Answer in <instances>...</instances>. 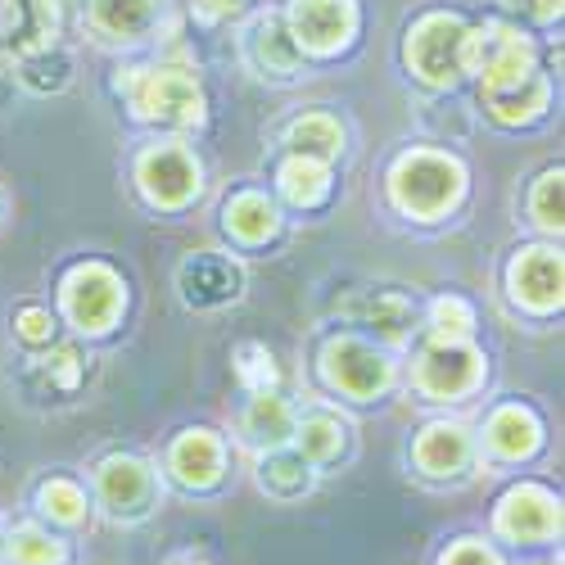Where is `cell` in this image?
<instances>
[{
	"instance_id": "6da1fadb",
	"label": "cell",
	"mask_w": 565,
	"mask_h": 565,
	"mask_svg": "<svg viewBox=\"0 0 565 565\" xmlns=\"http://www.w3.org/2000/svg\"><path fill=\"white\" fill-rule=\"evenodd\" d=\"M114 86L140 122H159V127H200L204 122V90L191 68L136 64V68H122Z\"/></svg>"
},
{
	"instance_id": "7a4b0ae2",
	"label": "cell",
	"mask_w": 565,
	"mask_h": 565,
	"mask_svg": "<svg viewBox=\"0 0 565 565\" xmlns=\"http://www.w3.org/2000/svg\"><path fill=\"white\" fill-rule=\"evenodd\" d=\"M461 191H466L461 163L439 150H407L390 172L394 204L416 222H435V217L452 213Z\"/></svg>"
},
{
	"instance_id": "3957f363",
	"label": "cell",
	"mask_w": 565,
	"mask_h": 565,
	"mask_svg": "<svg viewBox=\"0 0 565 565\" xmlns=\"http://www.w3.org/2000/svg\"><path fill=\"white\" fill-rule=\"evenodd\" d=\"M60 299H64V312L68 321L77 326V331L86 335H105L109 326L118 321L127 295H122V280L114 267L105 263H82L64 276V286H60Z\"/></svg>"
},
{
	"instance_id": "277c9868",
	"label": "cell",
	"mask_w": 565,
	"mask_h": 565,
	"mask_svg": "<svg viewBox=\"0 0 565 565\" xmlns=\"http://www.w3.org/2000/svg\"><path fill=\"white\" fill-rule=\"evenodd\" d=\"M321 375L331 390L366 403V398H381L394 385V362L366 340L340 335L321 349Z\"/></svg>"
},
{
	"instance_id": "5b68a950",
	"label": "cell",
	"mask_w": 565,
	"mask_h": 565,
	"mask_svg": "<svg viewBox=\"0 0 565 565\" xmlns=\"http://www.w3.org/2000/svg\"><path fill=\"white\" fill-rule=\"evenodd\" d=\"M466 23L452 14H426L407 36V64L420 82L452 86L466 73Z\"/></svg>"
},
{
	"instance_id": "8992f818",
	"label": "cell",
	"mask_w": 565,
	"mask_h": 565,
	"mask_svg": "<svg viewBox=\"0 0 565 565\" xmlns=\"http://www.w3.org/2000/svg\"><path fill=\"white\" fill-rule=\"evenodd\" d=\"M140 195L159 209H185L200 195V159L181 140H159L136 159Z\"/></svg>"
},
{
	"instance_id": "52a82bcc",
	"label": "cell",
	"mask_w": 565,
	"mask_h": 565,
	"mask_svg": "<svg viewBox=\"0 0 565 565\" xmlns=\"http://www.w3.org/2000/svg\"><path fill=\"white\" fill-rule=\"evenodd\" d=\"M480 381H484V353L470 349L466 340H435L426 353L416 358V371H412V385L435 403L461 398Z\"/></svg>"
},
{
	"instance_id": "ba28073f",
	"label": "cell",
	"mask_w": 565,
	"mask_h": 565,
	"mask_svg": "<svg viewBox=\"0 0 565 565\" xmlns=\"http://www.w3.org/2000/svg\"><path fill=\"white\" fill-rule=\"evenodd\" d=\"M96 498L114 521H140L159 498V476L146 457H105L96 466Z\"/></svg>"
},
{
	"instance_id": "9c48e42d",
	"label": "cell",
	"mask_w": 565,
	"mask_h": 565,
	"mask_svg": "<svg viewBox=\"0 0 565 565\" xmlns=\"http://www.w3.org/2000/svg\"><path fill=\"white\" fill-rule=\"evenodd\" d=\"M534 68V45L507 28V23H484L476 32H466V73H480L484 82H511Z\"/></svg>"
},
{
	"instance_id": "30bf717a",
	"label": "cell",
	"mask_w": 565,
	"mask_h": 565,
	"mask_svg": "<svg viewBox=\"0 0 565 565\" xmlns=\"http://www.w3.org/2000/svg\"><path fill=\"white\" fill-rule=\"evenodd\" d=\"M286 28L299 51L335 55L358 32V6L353 0H295L286 14Z\"/></svg>"
},
{
	"instance_id": "8fae6325",
	"label": "cell",
	"mask_w": 565,
	"mask_h": 565,
	"mask_svg": "<svg viewBox=\"0 0 565 565\" xmlns=\"http://www.w3.org/2000/svg\"><path fill=\"white\" fill-rule=\"evenodd\" d=\"M493 525L511 543H547L552 534H561V507L539 484H515L498 502V521Z\"/></svg>"
},
{
	"instance_id": "7c38bea8",
	"label": "cell",
	"mask_w": 565,
	"mask_h": 565,
	"mask_svg": "<svg viewBox=\"0 0 565 565\" xmlns=\"http://www.w3.org/2000/svg\"><path fill=\"white\" fill-rule=\"evenodd\" d=\"M177 286H181V299L191 308H222L231 299H241L245 290V271L235 267L226 254H191L177 271Z\"/></svg>"
},
{
	"instance_id": "4fadbf2b",
	"label": "cell",
	"mask_w": 565,
	"mask_h": 565,
	"mask_svg": "<svg viewBox=\"0 0 565 565\" xmlns=\"http://www.w3.org/2000/svg\"><path fill=\"white\" fill-rule=\"evenodd\" d=\"M245 60L258 77H271V82H286L303 68V51L295 45V36H290V28L280 14H258L245 28Z\"/></svg>"
},
{
	"instance_id": "5bb4252c",
	"label": "cell",
	"mask_w": 565,
	"mask_h": 565,
	"mask_svg": "<svg viewBox=\"0 0 565 565\" xmlns=\"http://www.w3.org/2000/svg\"><path fill=\"white\" fill-rule=\"evenodd\" d=\"M412 457L420 466V476L452 480V476H461V470L470 466V457H476V444H470V430L457 426V420H435V426L420 430Z\"/></svg>"
},
{
	"instance_id": "9a60e30c",
	"label": "cell",
	"mask_w": 565,
	"mask_h": 565,
	"mask_svg": "<svg viewBox=\"0 0 565 565\" xmlns=\"http://www.w3.org/2000/svg\"><path fill=\"white\" fill-rule=\"evenodd\" d=\"M511 295L521 299L525 308L534 312H552L561 308V254L556 249H525V254H515L511 263Z\"/></svg>"
},
{
	"instance_id": "2e32d148",
	"label": "cell",
	"mask_w": 565,
	"mask_h": 565,
	"mask_svg": "<svg viewBox=\"0 0 565 565\" xmlns=\"http://www.w3.org/2000/svg\"><path fill=\"white\" fill-rule=\"evenodd\" d=\"M480 100L484 109L507 122V127H521V122H534L543 109H547V77L539 68L511 77V82H484L480 86Z\"/></svg>"
},
{
	"instance_id": "e0dca14e",
	"label": "cell",
	"mask_w": 565,
	"mask_h": 565,
	"mask_svg": "<svg viewBox=\"0 0 565 565\" xmlns=\"http://www.w3.org/2000/svg\"><path fill=\"white\" fill-rule=\"evenodd\" d=\"M163 14V0H86V23L100 41H146Z\"/></svg>"
},
{
	"instance_id": "ac0fdd59",
	"label": "cell",
	"mask_w": 565,
	"mask_h": 565,
	"mask_svg": "<svg viewBox=\"0 0 565 565\" xmlns=\"http://www.w3.org/2000/svg\"><path fill=\"white\" fill-rule=\"evenodd\" d=\"M344 317H353L358 326H366V331H375L390 344H403L416 331V303L398 290H366L358 303L344 308Z\"/></svg>"
},
{
	"instance_id": "d6986e66",
	"label": "cell",
	"mask_w": 565,
	"mask_h": 565,
	"mask_svg": "<svg viewBox=\"0 0 565 565\" xmlns=\"http://www.w3.org/2000/svg\"><path fill=\"white\" fill-rule=\"evenodd\" d=\"M172 480L185 489H209L222 476V444L213 430H185L168 452Z\"/></svg>"
},
{
	"instance_id": "ffe728a7",
	"label": "cell",
	"mask_w": 565,
	"mask_h": 565,
	"mask_svg": "<svg viewBox=\"0 0 565 565\" xmlns=\"http://www.w3.org/2000/svg\"><path fill=\"white\" fill-rule=\"evenodd\" d=\"M543 444V426L530 407H498L484 426V448L498 461H525Z\"/></svg>"
},
{
	"instance_id": "44dd1931",
	"label": "cell",
	"mask_w": 565,
	"mask_h": 565,
	"mask_svg": "<svg viewBox=\"0 0 565 565\" xmlns=\"http://www.w3.org/2000/svg\"><path fill=\"white\" fill-rule=\"evenodd\" d=\"M241 430L254 448H280L290 435H295V412L286 398H276L271 390L267 394H254L245 416H241Z\"/></svg>"
},
{
	"instance_id": "7402d4cb",
	"label": "cell",
	"mask_w": 565,
	"mask_h": 565,
	"mask_svg": "<svg viewBox=\"0 0 565 565\" xmlns=\"http://www.w3.org/2000/svg\"><path fill=\"white\" fill-rule=\"evenodd\" d=\"M290 439L299 444V457L303 461L331 466V461H340V452L349 444V426H344L340 416H331V412H312V416L295 420V435Z\"/></svg>"
},
{
	"instance_id": "603a6c76",
	"label": "cell",
	"mask_w": 565,
	"mask_h": 565,
	"mask_svg": "<svg viewBox=\"0 0 565 565\" xmlns=\"http://www.w3.org/2000/svg\"><path fill=\"white\" fill-rule=\"evenodd\" d=\"M286 146L303 159H321L331 163L340 150H344V127L331 118V114H303L286 127Z\"/></svg>"
},
{
	"instance_id": "cb8c5ba5",
	"label": "cell",
	"mask_w": 565,
	"mask_h": 565,
	"mask_svg": "<svg viewBox=\"0 0 565 565\" xmlns=\"http://www.w3.org/2000/svg\"><path fill=\"white\" fill-rule=\"evenodd\" d=\"M226 231L235 235V241H245V245H258V241H267V235H276V226H280V217H276V209H271V200L267 195H258V191H241L231 204H226Z\"/></svg>"
},
{
	"instance_id": "d4e9b609",
	"label": "cell",
	"mask_w": 565,
	"mask_h": 565,
	"mask_svg": "<svg viewBox=\"0 0 565 565\" xmlns=\"http://www.w3.org/2000/svg\"><path fill=\"white\" fill-rule=\"evenodd\" d=\"M82 375H86V362H82V353H77L73 344H60V349L41 353V358L32 362L28 381H32L41 394H55V398H64V394H73V390L82 385Z\"/></svg>"
},
{
	"instance_id": "484cf974",
	"label": "cell",
	"mask_w": 565,
	"mask_h": 565,
	"mask_svg": "<svg viewBox=\"0 0 565 565\" xmlns=\"http://www.w3.org/2000/svg\"><path fill=\"white\" fill-rule=\"evenodd\" d=\"M280 195H286L290 204L299 209H312L326 200V191H331V163H321V159H303L295 154L286 168H280Z\"/></svg>"
},
{
	"instance_id": "4316f807",
	"label": "cell",
	"mask_w": 565,
	"mask_h": 565,
	"mask_svg": "<svg viewBox=\"0 0 565 565\" xmlns=\"http://www.w3.org/2000/svg\"><path fill=\"white\" fill-rule=\"evenodd\" d=\"M258 484H263L271 498H299V493H308V484H312V461H303L299 452L267 448V457L258 461Z\"/></svg>"
},
{
	"instance_id": "83f0119b",
	"label": "cell",
	"mask_w": 565,
	"mask_h": 565,
	"mask_svg": "<svg viewBox=\"0 0 565 565\" xmlns=\"http://www.w3.org/2000/svg\"><path fill=\"white\" fill-rule=\"evenodd\" d=\"M68 73H73V60L64 51H55V45H36V51H28L19 60V82L41 90V96H45V90H64Z\"/></svg>"
},
{
	"instance_id": "f1b7e54d",
	"label": "cell",
	"mask_w": 565,
	"mask_h": 565,
	"mask_svg": "<svg viewBox=\"0 0 565 565\" xmlns=\"http://www.w3.org/2000/svg\"><path fill=\"white\" fill-rule=\"evenodd\" d=\"M6 552H10V565H64V556H68V547L55 534H45L36 525H19L6 543Z\"/></svg>"
},
{
	"instance_id": "f546056e",
	"label": "cell",
	"mask_w": 565,
	"mask_h": 565,
	"mask_svg": "<svg viewBox=\"0 0 565 565\" xmlns=\"http://www.w3.org/2000/svg\"><path fill=\"white\" fill-rule=\"evenodd\" d=\"M231 366H235V381H241L249 394L276 390V358L267 353V344H241L231 353Z\"/></svg>"
},
{
	"instance_id": "4dcf8cb0",
	"label": "cell",
	"mask_w": 565,
	"mask_h": 565,
	"mask_svg": "<svg viewBox=\"0 0 565 565\" xmlns=\"http://www.w3.org/2000/svg\"><path fill=\"white\" fill-rule=\"evenodd\" d=\"M36 507L51 515V521H60V525H77L86 515V493L73 480H45L36 489Z\"/></svg>"
},
{
	"instance_id": "1f68e13d",
	"label": "cell",
	"mask_w": 565,
	"mask_h": 565,
	"mask_svg": "<svg viewBox=\"0 0 565 565\" xmlns=\"http://www.w3.org/2000/svg\"><path fill=\"white\" fill-rule=\"evenodd\" d=\"M470 326H476V312H470L466 299H457V295L435 299V308H430V331H435V340H466Z\"/></svg>"
},
{
	"instance_id": "d6a6232c",
	"label": "cell",
	"mask_w": 565,
	"mask_h": 565,
	"mask_svg": "<svg viewBox=\"0 0 565 565\" xmlns=\"http://www.w3.org/2000/svg\"><path fill=\"white\" fill-rule=\"evenodd\" d=\"M530 213L543 231H561V172H547L539 177L534 185V200H530Z\"/></svg>"
},
{
	"instance_id": "836d02e7",
	"label": "cell",
	"mask_w": 565,
	"mask_h": 565,
	"mask_svg": "<svg viewBox=\"0 0 565 565\" xmlns=\"http://www.w3.org/2000/svg\"><path fill=\"white\" fill-rule=\"evenodd\" d=\"M14 326H19V340H28V344H51V331H55V321L45 308H19Z\"/></svg>"
},
{
	"instance_id": "e575fe53",
	"label": "cell",
	"mask_w": 565,
	"mask_h": 565,
	"mask_svg": "<svg viewBox=\"0 0 565 565\" xmlns=\"http://www.w3.org/2000/svg\"><path fill=\"white\" fill-rule=\"evenodd\" d=\"M444 565H502L493 547H484L480 539H461L444 552Z\"/></svg>"
},
{
	"instance_id": "d590c367",
	"label": "cell",
	"mask_w": 565,
	"mask_h": 565,
	"mask_svg": "<svg viewBox=\"0 0 565 565\" xmlns=\"http://www.w3.org/2000/svg\"><path fill=\"white\" fill-rule=\"evenodd\" d=\"M507 6L521 10V14H530V19H539V23H547V19L561 14V0H507Z\"/></svg>"
},
{
	"instance_id": "8d00e7d4",
	"label": "cell",
	"mask_w": 565,
	"mask_h": 565,
	"mask_svg": "<svg viewBox=\"0 0 565 565\" xmlns=\"http://www.w3.org/2000/svg\"><path fill=\"white\" fill-rule=\"evenodd\" d=\"M200 10H204L209 19H226V14H235V10H245V0H200Z\"/></svg>"
}]
</instances>
